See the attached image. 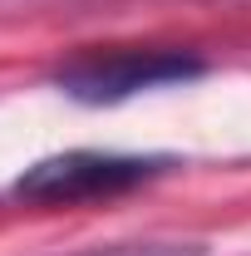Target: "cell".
<instances>
[{"label": "cell", "instance_id": "6da1fadb", "mask_svg": "<svg viewBox=\"0 0 251 256\" xmlns=\"http://www.w3.org/2000/svg\"><path fill=\"white\" fill-rule=\"evenodd\" d=\"M172 168V158H138V153H94V148H74L54 158L30 162L15 178V197H25L34 207H84L104 197H124V192L153 182Z\"/></svg>", "mask_w": 251, "mask_h": 256}, {"label": "cell", "instance_id": "3957f363", "mask_svg": "<svg viewBox=\"0 0 251 256\" xmlns=\"http://www.w3.org/2000/svg\"><path fill=\"white\" fill-rule=\"evenodd\" d=\"M74 256H207L202 242H182V236H148V242H114V246H89Z\"/></svg>", "mask_w": 251, "mask_h": 256}, {"label": "cell", "instance_id": "7a4b0ae2", "mask_svg": "<svg viewBox=\"0 0 251 256\" xmlns=\"http://www.w3.org/2000/svg\"><path fill=\"white\" fill-rule=\"evenodd\" d=\"M207 64L188 54V50H143V44H124V50H94V54H74L69 64L54 69L60 94H69L74 104H124L133 94L148 89H168V84H188L202 79Z\"/></svg>", "mask_w": 251, "mask_h": 256}]
</instances>
